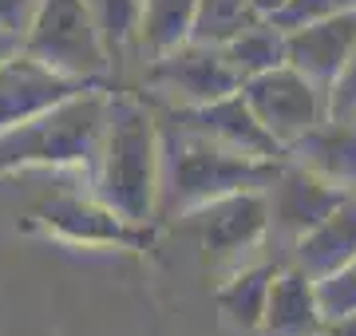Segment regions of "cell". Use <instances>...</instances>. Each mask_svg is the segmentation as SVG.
Segmentation results:
<instances>
[{
	"label": "cell",
	"instance_id": "cell-1",
	"mask_svg": "<svg viewBox=\"0 0 356 336\" xmlns=\"http://www.w3.org/2000/svg\"><path fill=\"white\" fill-rule=\"evenodd\" d=\"M159 119L127 95H111L88 186L131 226H151L159 218Z\"/></svg>",
	"mask_w": 356,
	"mask_h": 336
},
{
	"label": "cell",
	"instance_id": "cell-2",
	"mask_svg": "<svg viewBox=\"0 0 356 336\" xmlns=\"http://www.w3.org/2000/svg\"><path fill=\"white\" fill-rule=\"evenodd\" d=\"M159 218H186L191 210L238 190H269L281 170V162L234 155L175 127L170 119H159Z\"/></svg>",
	"mask_w": 356,
	"mask_h": 336
},
{
	"label": "cell",
	"instance_id": "cell-3",
	"mask_svg": "<svg viewBox=\"0 0 356 336\" xmlns=\"http://www.w3.org/2000/svg\"><path fill=\"white\" fill-rule=\"evenodd\" d=\"M111 111V91L103 83L67 95L44 115L0 131V178L20 170H83L88 174L99 151Z\"/></svg>",
	"mask_w": 356,
	"mask_h": 336
},
{
	"label": "cell",
	"instance_id": "cell-4",
	"mask_svg": "<svg viewBox=\"0 0 356 336\" xmlns=\"http://www.w3.org/2000/svg\"><path fill=\"white\" fill-rule=\"evenodd\" d=\"M20 44L76 83H103V76L111 72V48L88 0H40Z\"/></svg>",
	"mask_w": 356,
	"mask_h": 336
},
{
	"label": "cell",
	"instance_id": "cell-5",
	"mask_svg": "<svg viewBox=\"0 0 356 336\" xmlns=\"http://www.w3.org/2000/svg\"><path fill=\"white\" fill-rule=\"evenodd\" d=\"M143 83L151 95L166 99V107H202L242 87V76L229 67L222 44L182 40L178 48L151 56L143 72Z\"/></svg>",
	"mask_w": 356,
	"mask_h": 336
},
{
	"label": "cell",
	"instance_id": "cell-6",
	"mask_svg": "<svg viewBox=\"0 0 356 336\" xmlns=\"http://www.w3.org/2000/svg\"><path fill=\"white\" fill-rule=\"evenodd\" d=\"M242 99L250 103L257 123L285 151L325 119V91L289 64H277L261 72V76H250L242 83Z\"/></svg>",
	"mask_w": 356,
	"mask_h": 336
},
{
	"label": "cell",
	"instance_id": "cell-7",
	"mask_svg": "<svg viewBox=\"0 0 356 336\" xmlns=\"http://www.w3.org/2000/svg\"><path fill=\"white\" fill-rule=\"evenodd\" d=\"M32 221L44 233L60 237L67 246H139L147 226H131L119 218L95 190H56L32 206Z\"/></svg>",
	"mask_w": 356,
	"mask_h": 336
},
{
	"label": "cell",
	"instance_id": "cell-8",
	"mask_svg": "<svg viewBox=\"0 0 356 336\" xmlns=\"http://www.w3.org/2000/svg\"><path fill=\"white\" fill-rule=\"evenodd\" d=\"M163 119H170L175 127L191 131L198 139L214 142V146H226L234 155L269 158V162L285 158V146L257 123V115L242 99V87L234 91V95H222V99L202 103V107H166Z\"/></svg>",
	"mask_w": 356,
	"mask_h": 336
},
{
	"label": "cell",
	"instance_id": "cell-9",
	"mask_svg": "<svg viewBox=\"0 0 356 336\" xmlns=\"http://www.w3.org/2000/svg\"><path fill=\"white\" fill-rule=\"evenodd\" d=\"M83 87H91V83H76V79L60 76L51 64L36 60V56L20 44V48L0 64V131L44 115L48 107L64 103L67 95H76V91H83Z\"/></svg>",
	"mask_w": 356,
	"mask_h": 336
},
{
	"label": "cell",
	"instance_id": "cell-10",
	"mask_svg": "<svg viewBox=\"0 0 356 336\" xmlns=\"http://www.w3.org/2000/svg\"><path fill=\"white\" fill-rule=\"evenodd\" d=\"M269 226L285 237H305L313 226L329 218L332 210L341 206L348 190H341L337 182L321 178L317 170L301 167V162H289V167L277 170V178L269 182Z\"/></svg>",
	"mask_w": 356,
	"mask_h": 336
},
{
	"label": "cell",
	"instance_id": "cell-11",
	"mask_svg": "<svg viewBox=\"0 0 356 336\" xmlns=\"http://www.w3.org/2000/svg\"><path fill=\"white\" fill-rule=\"evenodd\" d=\"M186 226L202 237V246L214 258H234V253L254 249L266 237L269 198H266V190H238V194L214 198V202L191 210Z\"/></svg>",
	"mask_w": 356,
	"mask_h": 336
},
{
	"label": "cell",
	"instance_id": "cell-12",
	"mask_svg": "<svg viewBox=\"0 0 356 336\" xmlns=\"http://www.w3.org/2000/svg\"><path fill=\"white\" fill-rule=\"evenodd\" d=\"M353 52H356V8L285 32V64L297 67L305 79H313L321 91H329V83L348 64Z\"/></svg>",
	"mask_w": 356,
	"mask_h": 336
},
{
	"label": "cell",
	"instance_id": "cell-13",
	"mask_svg": "<svg viewBox=\"0 0 356 336\" xmlns=\"http://www.w3.org/2000/svg\"><path fill=\"white\" fill-rule=\"evenodd\" d=\"M321 328H325V312L317 301V281H309L297 265L277 269L269 285L266 317L254 336H317Z\"/></svg>",
	"mask_w": 356,
	"mask_h": 336
},
{
	"label": "cell",
	"instance_id": "cell-14",
	"mask_svg": "<svg viewBox=\"0 0 356 336\" xmlns=\"http://www.w3.org/2000/svg\"><path fill=\"white\" fill-rule=\"evenodd\" d=\"M356 258V194H348L329 218L293 242V265L309 281H325L329 273Z\"/></svg>",
	"mask_w": 356,
	"mask_h": 336
},
{
	"label": "cell",
	"instance_id": "cell-15",
	"mask_svg": "<svg viewBox=\"0 0 356 336\" xmlns=\"http://www.w3.org/2000/svg\"><path fill=\"white\" fill-rule=\"evenodd\" d=\"M285 155H293V162H301V167L317 170L321 178L337 182L341 190L356 194V127L353 123L321 119L317 127L305 131Z\"/></svg>",
	"mask_w": 356,
	"mask_h": 336
},
{
	"label": "cell",
	"instance_id": "cell-16",
	"mask_svg": "<svg viewBox=\"0 0 356 336\" xmlns=\"http://www.w3.org/2000/svg\"><path fill=\"white\" fill-rule=\"evenodd\" d=\"M277 277V265H250L238 269L222 289H218V309L238 333L254 336L261 317H266V301H269V285Z\"/></svg>",
	"mask_w": 356,
	"mask_h": 336
},
{
	"label": "cell",
	"instance_id": "cell-17",
	"mask_svg": "<svg viewBox=\"0 0 356 336\" xmlns=\"http://www.w3.org/2000/svg\"><path fill=\"white\" fill-rule=\"evenodd\" d=\"M194 12H198V0H143L135 44H139L147 56L170 52L182 40H191Z\"/></svg>",
	"mask_w": 356,
	"mask_h": 336
},
{
	"label": "cell",
	"instance_id": "cell-18",
	"mask_svg": "<svg viewBox=\"0 0 356 336\" xmlns=\"http://www.w3.org/2000/svg\"><path fill=\"white\" fill-rule=\"evenodd\" d=\"M222 52H226L229 67L242 76V83L250 76H261L269 67L285 64V32H281L273 20H254V24H245L238 36H229L222 44Z\"/></svg>",
	"mask_w": 356,
	"mask_h": 336
},
{
	"label": "cell",
	"instance_id": "cell-19",
	"mask_svg": "<svg viewBox=\"0 0 356 336\" xmlns=\"http://www.w3.org/2000/svg\"><path fill=\"white\" fill-rule=\"evenodd\" d=\"M254 20H261L254 0H198L191 40L226 44L229 36H238V32H242L245 24H254Z\"/></svg>",
	"mask_w": 356,
	"mask_h": 336
},
{
	"label": "cell",
	"instance_id": "cell-20",
	"mask_svg": "<svg viewBox=\"0 0 356 336\" xmlns=\"http://www.w3.org/2000/svg\"><path fill=\"white\" fill-rule=\"evenodd\" d=\"M91 16L99 24L107 48H111V60L115 52H123L127 44H135L139 36V12H143V0H88Z\"/></svg>",
	"mask_w": 356,
	"mask_h": 336
},
{
	"label": "cell",
	"instance_id": "cell-21",
	"mask_svg": "<svg viewBox=\"0 0 356 336\" xmlns=\"http://www.w3.org/2000/svg\"><path fill=\"white\" fill-rule=\"evenodd\" d=\"M317 301H321L325 321L356 312V258L348 265H341L337 273H329L325 281H317Z\"/></svg>",
	"mask_w": 356,
	"mask_h": 336
},
{
	"label": "cell",
	"instance_id": "cell-22",
	"mask_svg": "<svg viewBox=\"0 0 356 336\" xmlns=\"http://www.w3.org/2000/svg\"><path fill=\"white\" fill-rule=\"evenodd\" d=\"M348 8H356V0H285L277 12L266 16V20H273L281 32H293V28L317 24V20H329V16L348 12Z\"/></svg>",
	"mask_w": 356,
	"mask_h": 336
},
{
	"label": "cell",
	"instance_id": "cell-23",
	"mask_svg": "<svg viewBox=\"0 0 356 336\" xmlns=\"http://www.w3.org/2000/svg\"><path fill=\"white\" fill-rule=\"evenodd\" d=\"M325 119L353 123L356 127V52L348 56V64L337 72V79L325 91Z\"/></svg>",
	"mask_w": 356,
	"mask_h": 336
},
{
	"label": "cell",
	"instance_id": "cell-24",
	"mask_svg": "<svg viewBox=\"0 0 356 336\" xmlns=\"http://www.w3.org/2000/svg\"><path fill=\"white\" fill-rule=\"evenodd\" d=\"M36 8H40V0H0V32L24 40V32H28V24H32Z\"/></svg>",
	"mask_w": 356,
	"mask_h": 336
},
{
	"label": "cell",
	"instance_id": "cell-25",
	"mask_svg": "<svg viewBox=\"0 0 356 336\" xmlns=\"http://www.w3.org/2000/svg\"><path fill=\"white\" fill-rule=\"evenodd\" d=\"M317 336H356V312L337 317V321H325V328H321Z\"/></svg>",
	"mask_w": 356,
	"mask_h": 336
},
{
	"label": "cell",
	"instance_id": "cell-26",
	"mask_svg": "<svg viewBox=\"0 0 356 336\" xmlns=\"http://www.w3.org/2000/svg\"><path fill=\"white\" fill-rule=\"evenodd\" d=\"M16 48H20V40L8 36V32H0V64H4V60H8V56H13Z\"/></svg>",
	"mask_w": 356,
	"mask_h": 336
},
{
	"label": "cell",
	"instance_id": "cell-27",
	"mask_svg": "<svg viewBox=\"0 0 356 336\" xmlns=\"http://www.w3.org/2000/svg\"><path fill=\"white\" fill-rule=\"evenodd\" d=\"M254 4H257V12H261V16H273L285 0H254Z\"/></svg>",
	"mask_w": 356,
	"mask_h": 336
}]
</instances>
